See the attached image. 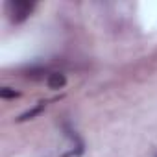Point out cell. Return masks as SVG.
<instances>
[{"mask_svg":"<svg viewBox=\"0 0 157 157\" xmlns=\"http://www.w3.org/2000/svg\"><path fill=\"white\" fill-rule=\"evenodd\" d=\"M0 96H2V98H15V96H17V93H15V91H11L10 87H6V89L0 91Z\"/></svg>","mask_w":157,"mask_h":157,"instance_id":"cell-4","label":"cell"},{"mask_svg":"<svg viewBox=\"0 0 157 157\" xmlns=\"http://www.w3.org/2000/svg\"><path fill=\"white\" fill-rule=\"evenodd\" d=\"M46 83H48L50 89H61V87L67 83V80H65V76H63V74H59V72H52V74L48 76Z\"/></svg>","mask_w":157,"mask_h":157,"instance_id":"cell-2","label":"cell"},{"mask_svg":"<svg viewBox=\"0 0 157 157\" xmlns=\"http://www.w3.org/2000/svg\"><path fill=\"white\" fill-rule=\"evenodd\" d=\"M33 8H35V4L28 2V0H10L6 4V13L10 15L11 22H22L30 17Z\"/></svg>","mask_w":157,"mask_h":157,"instance_id":"cell-1","label":"cell"},{"mask_svg":"<svg viewBox=\"0 0 157 157\" xmlns=\"http://www.w3.org/2000/svg\"><path fill=\"white\" fill-rule=\"evenodd\" d=\"M43 109H44V104H39L37 107H33V109L26 111L24 115H21V118H19V120H28V118H33V117H35V115H39Z\"/></svg>","mask_w":157,"mask_h":157,"instance_id":"cell-3","label":"cell"}]
</instances>
